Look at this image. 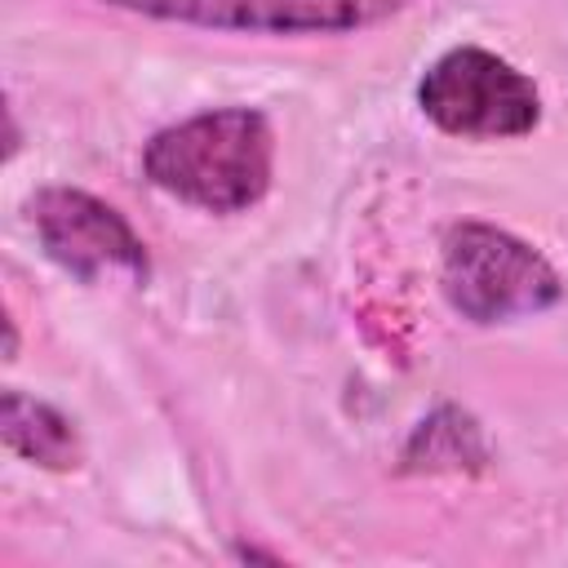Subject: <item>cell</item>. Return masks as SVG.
<instances>
[{
    "label": "cell",
    "instance_id": "obj_5",
    "mask_svg": "<svg viewBox=\"0 0 568 568\" xmlns=\"http://www.w3.org/2000/svg\"><path fill=\"white\" fill-rule=\"evenodd\" d=\"M102 4L151 22L235 31V36H346L404 13L408 0H102Z\"/></svg>",
    "mask_w": 568,
    "mask_h": 568
},
{
    "label": "cell",
    "instance_id": "obj_6",
    "mask_svg": "<svg viewBox=\"0 0 568 568\" xmlns=\"http://www.w3.org/2000/svg\"><path fill=\"white\" fill-rule=\"evenodd\" d=\"M399 470L404 475H479L488 470V439L466 408L439 404L404 439Z\"/></svg>",
    "mask_w": 568,
    "mask_h": 568
},
{
    "label": "cell",
    "instance_id": "obj_1",
    "mask_svg": "<svg viewBox=\"0 0 568 568\" xmlns=\"http://www.w3.org/2000/svg\"><path fill=\"white\" fill-rule=\"evenodd\" d=\"M142 173L155 191L204 213H248L275 178V129L257 106L195 111L142 146Z\"/></svg>",
    "mask_w": 568,
    "mask_h": 568
},
{
    "label": "cell",
    "instance_id": "obj_10",
    "mask_svg": "<svg viewBox=\"0 0 568 568\" xmlns=\"http://www.w3.org/2000/svg\"><path fill=\"white\" fill-rule=\"evenodd\" d=\"M4 359H18V324H13V315H4Z\"/></svg>",
    "mask_w": 568,
    "mask_h": 568
},
{
    "label": "cell",
    "instance_id": "obj_4",
    "mask_svg": "<svg viewBox=\"0 0 568 568\" xmlns=\"http://www.w3.org/2000/svg\"><path fill=\"white\" fill-rule=\"evenodd\" d=\"M27 217L49 262L62 266L71 280L80 284H98V280L146 284L151 280V253L142 235L129 226L120 209H111L93 191H80L67 182L40 186L27 200Z\"/></svg>",
    "mask_w": 568,
    "mask_h": 568
},
{
    "label": "cell",
    "instance_id": "obj_7",
    "mask_svg": "<svg viewBox=\"0 0 568 568\" xmlns=\"http://www.w3.org/2000/svg\"><path fill=\"white\" fill-rule=\"evenodd\" d=\"M0 439L13 457H22L40 470H75L80 466L75 422L62 408H53L49 399H36L13 386L0 395Z\"/></svg>",
    "mask_w": 568,
    "mask_h": 568
},
{
    "label": "cell",
    "instance_id": "obj_8",
    "mask_svg": "<svg viewBox=\"0 0 568 568\" xmlns=\"http://www.w3.org/2000/svg\"><path fill=\"white\" fill-rule=\"evenodd\" d=\"M22 146V133H18V120H13V106H4V160H13Z\"/></svg>",
    "mask_w": 568,
    "mask_h": 568
},
{
    "label": "cell",
    "instance_id": "obj_9",
    "mask_svg": "<svg viewBox=\"0 0 568 568\" xmlns=\"http://www.w3.org/2000/svg\"><path fill=\"white\" fill-rule=\"evenodd\" d=\"M231 555H235L240 564H257V559H262V564H280L275 550H257V546H231Z\"/></svg>",
    "mask_w": 568,
    "mask_h": 568
},
{
    "label": "cell",
    "instance_id": "obj_2",
    "mask_svg": "<svg viewBox=\"0 0 568 568\" xmlns=\"http://www.w3.org/2000/svg\"><path fill=\"white\" fill-rule=\"evenodd\" d=\"M439 293L466 324H510L564 302V280L528 240L493 222H453L439 248Z\"/></svg>",
    "mask_w": 568,
    "mask_h": 568
},
{
    "label": "cell",
    "instance_id": "obj_3",
    "mask_svg": "<svg viewBox=\"0 0 568 568\" xmlns=\"http://www.w3.org/2000/svg\"><path fill=\"white\" fill-rule=\"evenodd\" d=\"M422 115L466 142L528 138L541 124V89L510 58L484 44H457L439 53L417 80Z\"/></svg>",
    "mask_w": 568,
    "mask_h": 568
}]
</instances>
